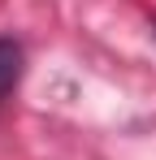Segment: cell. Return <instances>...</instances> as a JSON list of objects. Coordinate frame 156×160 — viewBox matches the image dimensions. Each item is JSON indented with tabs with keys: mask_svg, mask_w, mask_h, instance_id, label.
I'll return each mask as SVG.
<instances>
[{
	"mask_svg": "<svg viewBox=\"0 0 156 160\" xmlns=\"http://www.w3.org/2000/svg\"><path fill=\"white\" fill-rule=\"evenodd\" d=\"M22 61H26V56H22V43L0 35V100L18 87V78H22Z\"/></svg>",
	"mask_w": 156,
	"mask_h": 160,
	"instance_id": "cell-1",
	"label": "cell"
}]
</instances>
